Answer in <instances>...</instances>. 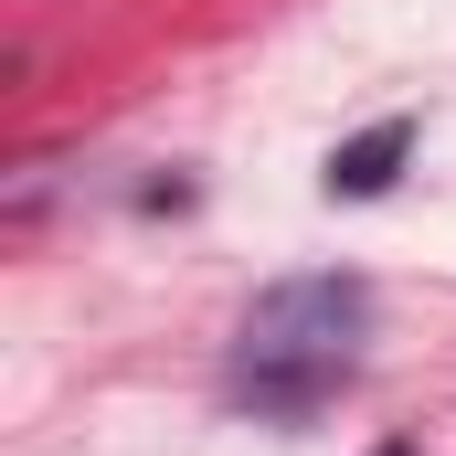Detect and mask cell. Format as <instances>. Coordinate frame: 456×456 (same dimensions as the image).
Here are the masks:
<instances>
[{"instance_id":"obj_2","label":"cell","mask_w":456,"mask_h":456,"mask_svg":"<svg viewBox=\"0 0 456 456\" xmlns=\"http://www.w3.org/2000/svg\"><path fill=\"white\" fill-rule=\"evenodd\" d=\"M414 149V127L403 117H382V127H361L350 149H330V191H350V202H371L382 181H393V159Z\"/></svg>"},{"instance_id":"obj_1","label":"cell","mask_w":456,"mask_h":456,"mask_svg":"<svg viewBox=\"0 0 456 456\" xmlns=\"http://www.w3.org/2000/svg\"><path fill=\"white\" fill-rule=\"evenodd\" d=\"M361 330H371V287L361 276H287L233 330V393L255 414H319L350 382V361H361Z\"/></svg>"},{"instance_id":"obj_3","label":"cell","mask_w":456,"mask_h":456,"mask_svg":"<svg viewBox=\"0 0 456 456\" xmlns=\"http://www.w3.org/2000/svg\"><path fill=\"white\" fill-rule=\"evenodd\" d=\"M371 456H414V446H371Z\"/></svg>"}]
</instances>
